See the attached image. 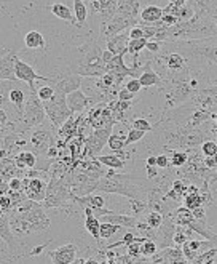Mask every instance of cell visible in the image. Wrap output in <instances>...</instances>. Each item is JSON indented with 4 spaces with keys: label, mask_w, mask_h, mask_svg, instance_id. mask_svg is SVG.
Returning <instances> with one entry per match:
<instances>
[{
    "label": "cell",
    "mask_w": 217,
    "mask_h": 264,
    "mask_svg": "<svg viewBox=\"0 0 217 264\" xmlns=\"http://www.w3.org/2000/svg\"><path fill=\"white\" fill-rule=\"evenodd\" d=\"M145 165H155V167H157V155H149V157H147Z\"/></svg>",
    "instance_id": "f5cc1de1"
},
{
    "label": "cell",
    "mask_w": 217,
    "mask_h": 264,
    "mask_svg": "<svg viewBox=\"0 0 217 264\" xmlns=\"http://www.w3.org/2000/svg\"><path fill=\"white\" fill-rule=\"evenodd\" d=\"M149 263L155 264H184L187 263L182 252L181 245H174V247H166L161 248L160 252H157L153 256H149Z\"/></svg>",
    "instance_id": "ba28073f"
},
{
    "label": "cell",
    "mask_w": 217,
    "mask_h": 264,
    "mask_svg": "<svg viewBox=\"0 0 217 264\" xmlns=\"http://www.w3.org/2000/svg\"><path fill=\"white\" fill-rule=\"evenodd\" d=\"M189 160V152H185V150H181V149H176L171 152L169 155V162H171V167L173 168H181L184 167L185 163Z\"/></svg>",
    "instance_id": "83f0119b"
},
{
    "label": "cell",
    "mask_w": 217,
    "mask_h": 264,
    "mask_svg": "<svg viewBox=\"0 0 217 264\" xmlns=\"http://www.w3.org/2000/svg\"><path fill=\"white\" fill-rule=\"evenodd\" d=\"M24 43H26V48L29 50H45L46 48L45 37L38 31H29L24 35Z\"/></svg>",
    "instance_id": "603a6c76"
},
{
    "label": "cell",
    "mask_w": 217,
    "mask_h": 264,
    "mask_svg": "<svg viewBox=\"0 0 217 264\" xmlns=\"http://www.w3.org/2000/svg\"><path fill=\"white\" fill-rule=\"evenodd\" d=\"M157 167L161 168V170L171 168V162H169L168 154H158L157 155Z\"/></svg>",
    "instance_id": "f35d334b"
},
{
    "label": "cell",
    "mask_w": 217,
    "mask_h": 264,
    "mask_svg": "<svg viewBox=\"0 0 217 264\" xmlns=\"http://www.w3.org/2000/svg\"><path fill=\"white\" fill-rule=\"evenodd\" d=\"M157 252H158V245H157V242H155V240L147 239V240H144V242L141 244V253H142V256H153Z\"/></svg>",
    "instance_id": "836d02e7"
},
{
    "label": "cell",
    "mask_w": 217,
    "mask_h": 264,
    "mask_svg": "<svg viewBox=\"0 0 217 264\" xmlns=\"http://www.w3.org/2000/svg\"><path fill=\"white\" fill-rule=\"evenodd\" d=\"M37 96L40 98V101H50L51 98L54 96V87L53 85H42L37 88Z\"/></svg>",
    "instance_id": "d590c367"
},
{
    "label": "cell",
    "mask_w": 217,
    "mask_h": 264,
    "mask_svg": "<svg viewBox=\"0 0 217 264\" xmlns=\"http://www.w3.org/2000/svg\"><path fill=\"white\" fill-rule=\"evenodd\" d=\"M0 208L5 210V211H11L14 208L10 195H0Z\"/></svg>",
    "instance_id": "ee69618b"
},
{
    "label": "cell",
    "mask_w": 217,
    "mask_h": 264,
    "mask_svg": "<svg viewBox=\"0 0 217 264\" xmlns=\"http://www.w3.org/2000/svg\"><path fill=\"white\" fill-rule=\"evenodd\" d=\"M171 215L174 218L176 224H179V226H187L193 218H195L193 211L187 207H177V208H174V211Z\"/></svg>",
    "instance_id": "484cf974"
},
{
    "label": "cell",
    "mask_w": 217,
    "mask_h": 264,
    "mask_svg": "<svg viewBox=\"0 0 217 264\" xmlns=\"http://www.w3.org/2000/svg\"><path fill=\"white\" fill-rule=\"evenodd\" d=\"M96 192L104 194H118L126 199L147 200L149 199V189L147 181H139L131 173H113V175H104L98 181Z\"/></svg>",
    "instance_id": "6da1fadb"
},
{
    "label": "cell",
    "mask_w": 217,
    "mask_h": 264,
    "mask_svg": "<svg viewBox=\"0 0 217 264\" xmlns=\"http://www.w3.org/2000/svg\"><path fill=\"white\" fill-rule=\"evenodd\" d=\"M161 47H163V42H157V40H149L145 45V48L149 50L152 55H158L161 51Z\"/></svg>",
    "instance_id": "60d3db41"
},
{
    "label": "cell",
    "mask_w": 217,
    "mask_h": 264,
    "mask_svg": "<svg viewBox=\"0 0 217 264\" xmlns=\"http://www.w3.org/2000/svg\"><path fill=\"white\" fill-rule=\"evenodd\" d=\"M8 125V112L0 108V128H3Z\"/></svg>",
    "instance_id": "681fc988"
},
{
    "label": "cell",
    "mask_w": 217,
    "mask_h": 264,
    "mask_svg": "<svg viewBox=\"0 0 217 264\" xmlns=\"http://www.w3.org/2000/svg\"><path fill=\"white\" fill-rule=\"evenodd\" d=\"M128 42H129V32L123 31L117 35L110 37L106 40V48L113 53V56L117 55H126L128 53Z\"/></svg>",
    "instance_id": "2e32d148"
},
{
    "label": "cell",
    "mask_w": 217,
    "mask_h": 264,
    "mask_svg": "<svg viewBox=\"0 0 217 264\" xmlns=\"http://www.w3.org/2000/svg\"><path fill=\"white\" fill-rule=\"evenodd\" d=\"M112 58H113V53H112L110 50H107V48H106V50L103 51V61H104V64H107Z\"/></svg>",
    "instance_id": "816d5d0a"
},
{
    "label": "cell",
    "mask_w": 217,
    "mask_h": 264,
    "mask_svg": "<svg viewBox=\"0 0 217 264\" xmlns=\"http://www.w3.org/2000/svg\"><path fill=\"white\" fill-rule=\"evenodd\" d=\"M176 221L173 215H163V223L160 224V228L157 229V237L155 242L158 245V250L166 247H174V232H176Z\"/></svg>",
    "instance_id": "8992f818"
},
{
    "label": "cell",
    "mask_w": 217,
    "mask_h": 264,
    "mask_svg": "<svg viewBox=\"0 0 217 264\" xmlns=\"http://www.w3.org/2000/svg\"><path fill=\"white\" fill-rule=\"evenodd\" d=\"M96 158L104 165L107 168H115V170H120V168H125L126 160H123L121 157H118L117 154H106V155H96Z\"/></svg>",
    "instance_id": "d4e9b609"
},
{
    "label": "cell",
    "mask_w": 217,
    "mask_h": 264,
    "mask_svg": "<svg viewBox=\"0 0 217 264\" xmlns=\"http://www.w3.org/2000/svg\"><path fill=\"white\" fill-rule=\"evenodd\" d=\"M22 184H24V192L27 195V199H32L37 202L45 200L48 183H45L42 178H26L22 181Z\"/></svg>",
    "instance_id": "30bf717a"
},
{
    "label": "cell",
    "mask_w": 217,
    "mask_h": 264,
    "mask_svg": "<svg viewBox=\"0 0 217 264\" xmlns=\"http://www.w3.org/2000/svg\"><path fill=\"white\" fill-rule=\"evenodd\" d=\"M125 139H126V138H123L121 134H115V133H112L110 136H108L107 146L110 147V149L113 150V152H117V150H121V149H125V147H126Z\"/></svg>",
    "instance_id": "d6a6232c"
},
{
    "label": "cell",
    "mask_w": 217,
    "mask_h": 264,
    "mask_svg": "<svg viewBox=\"0 0 217 264\" xmlns=\"http://www.w3.org/2000/svg\"><path fill=\"white\" fill-rule=\"evenodd\" d=\"M50 11H51L56 18L64 19V21H67V22H71V24H75V26H77L75 14H74V11H71V8H69L67 5L61 3V2H56V3H53V5L50 6Z\"/></svg>",
    "instance_id": "7402d4cb"
},
{
    "label": "cell",
    "mask_w": 217,
    "mask_h": 264,
    "mask_svg": "<svg viewBox=\"0 0 217 264\" xmlns=\"http://www.w3.org/2000/svg\"><path fill=\"white\" fill-rule=\"evenodd\" d=\"M82 82H83L82 75L74 74V72H64L63 75H59V77L53 82V87H54V92L69 95V93L75 92V90H80Z\"/></svg>",
    "instance_id": "9c48e42d"
},
{
    "label": "cell",
    "mask_w": 217,
    "mask_h": 264,
    "mask_svg": "<svg viewBox=\"0 0 217 264\" xmlns=\"http://www.w3.org/2000/svg\"><path fill=\"white\" fill-rule=\"evenodd\" d=\"M139 82H141L142 88H149V87H163L165 82L158 75V72L152 67V59L145 61L142 64V74L139 75Z\"/></svg>",
    "instance_id": "5bb4252c"
},
{
    "label": "cell",
    "mask_w": 217,
    "mask_h": 264,
    "mask_svg": "<svg viewBox=\"0 0 217 264\" xmlns=\"http://www.w3.org/2000/svg\"><path fill=\"white\" fill-rule=\"evenodd\" d=\"M145 170H147V178L145 179H153V178L158 176V167H155V165H147Z\"/></svg>",
    "instance_id": "c3c4849f"
},
{
    "label": "cell",
    "mask_w": 217,
    "mask_h": 264,
    "mask_svg": "<svg viewBox=\"0 0 217 264\" xmlns=\"http://www.w3.org/2000/svg\"><path fill=\"white\" fill-rule=\"evenodd\" d=\"M129 92H133L134 95L136 93H139L142 90V85H141V82H139V79H136V77H133V79H129L128 82H126V85H125Z\"/></svg>",
    "instance_id": "ab89813d"
},
{
    "label": "cell",
    "mask_w": 217,
    "mask_h": 264,
    "mask_svg": "<svg viewBox=\"0 0 217 264\" xmlns=\"http://www.w3.org/2000/svg\"><path fill=\"white\" fill-rule=\"evenodd\" d=\"M113 125H106L103 128H95V132L90 134V138L87 139V152L90 157H96L103 147L107 144L108 136L112 134Z\"/></svg>",
    "instance_id": "52a82bcc"
},
{
    "label": "cell",
    "mask_w": 217,
    "mask_h": 264,
    "mask_svg": "<svg viewBox=\"0 0 217 264\" xmlns=\"http://www.w3.org/2000/svg\"><path fill=\"white\" fill-rule=\"evenodd\" d=\"M46 119L48 117H46L43 103L37 96V90L29 88L26 104H24V114H22L21 119H18V125L14 128H18L19 132H27L30 128H35L38 125L45 124Z\"/></svg>",
    "instance_id": "7a4b0ae2"
},
{
    "label": "cell",
    "mask_w": 217,
    "mask_h": 264,
    "mask_svg": "<svg viewBox=\"0 0 217 264\" xmlns=\"http://www.w3.org/2000/svg\"><path fill=\"white\" fill-rule=\"evenodd\" d=\"M16 165L19 168H37V154L34 150H22L16 155Z\"/></svg>",
    "instance_id": "cb8c5ba5"
},
{
    "label": "cell",
    "mask_w": 217,
    "mask_h": 264,
    "mask_svg": "<svg viewBox=\"0 0 217 264\" xmlns=\"http://www.w3.org/2000/svg\"><path fill=\"white\" fill-rule=\"evenodd\" d=\"M66 100H67L69 109L72 111V114H77V112H83L90 104L95 103V98L88 96L85 92H82V90H75V92L69 93Z\"/></svg>",
    "instance_id": "4fadbf2b"
},
{
    "label": "cell",
    "mask_w": 217,
    "mask_h": 264,
    "mask_svg": "<svg viewBox=\"0 0 217 264\" xmlns=\"http://www.w3.org/2000/svg\"><path fill=\"white\" fill-rule=\"evenodd\" d=\"M14 74H16V79H18L19 82H24V84H27L30 90H37L35 82H38V80L48 82V84H53V80H51L50 77L40 75L29 63H26V61H22V59H19V56L16 58V63H14Z\"/></svg>",
    "instance_id": "5b68a950"
},
{
    "label": "cell",
    "mask_w": 217,
    "mask_h": 264,
    "mask_svg": "<svg viewBox=\"0 0 217 264\" xmlns=\"http://www.w3.org/2000/svg\"><path fill=\"white\" fill-rule=\"evenodd\" d=\"M118 100L120 101H133L134 100V93L129 92L126 87L125 88H120L118 90Z\"/></svg>",
    "instance_id": "f6af8a7d"
},
{
    "label": "cell",
    "mask_w": 217,
    "mask_h": 264,
    "mask_svg": "<svg viewBox=\"0 0 217 264\" xmlns=\"http://www.w3.org/2000/svg\"><path fill=\"white\" fill-rule=\"evenodd\" d=\"M126 247H128V255L131 256V258L142 256V253H141V242H133V244H129Z\"/></svg>",
    "instance_id": "b9f144b4"
},
{
    "label": "cell",
    "mask_w": 217,
    "mask_h": 264,
    "mask_svg": "<svg viewBox=\"0 0 217 264\" xmlns=\"http://www.w3.org/2000/svg\"><path fill=\"white\" fill-rule=\"evenodd\" d=\"M145 133H147V132H144V130H137V128H131V130L128 132V134H126L125 144L129 146V144H134V142H137V141H141V139L145 136Z\"/></svg>",
    "instance_id": "e575fe53"
},
{
    "label": "cell",
    "mask_w": 217,
    "mask_h": 264,
    "mask_svg": "<svg viewBox=\"0 0 217 264\" xmlns=\"http://www.w3.org/2000/svg\"><path fill=\"white\" fill-rule=\"evenodd\" d=\"M187 226L193 232L198 234V236H201V237H205L206 240H216L217 242V234H216V231H213L211 228H209L206 220H200V218L195 216Z\"/></svg>",
    "instance_id": "d6986e66"
},
{
    "label": "cell",
    "mask_w": 217,
    "mask_h": 264,
    "mask_svg": "<svg viewBox=\"0 0 217 264\" xmlns=\"http://www.w3.org/2000/svg\"><path fill=\"white\" fill-rule=\"evenodd\" d=\"M216 203H217V202H216Z\"/></svg>",
    "instance_id": "6f0895ef"
},
{
    "label": "cell",
    "mask_w": 217,
    "mask_h": 264,
    "mask_svg": "<svg viewBox=\"0 0 217 264\" xmlns=\"http://www.w3.org/2000/svg\"><path fill=\"white\" fill-rule=\"evenodd\" d=\"M128 32H129V39H144V29L141 24L133 26Z\"/></svg>",
    "instance_id": "7bdbcfd3"
},
{
    "label": "cell",
    "mask_w": 217,
    "mask_h": 264,
    "mask_svg": "<svg viewBox=\"0 0 217 264\" xmlns=\"http://www.w3.org/2000/svg\"><path fill=\"white\" fill-rule=\"evenodd\" d=\"M169 3H174L177 6H182V5L187 3V0H169Z\"/></svg>",
    "instance_id": "db71d44e"
},
{
    "label": "cell",
    "mask_w": 217,
    "mask_h": 264,
    "mask_svg": "<svg viewBox=\"0 0 217 264\" xmlns=\"http://www.w3.org/2000/svg\"><path fill=\"white\" fill-rule=\"evenodd\" d=\"M201 154H203L205 157H213L217 154V141H205L203 144H201Z\"/></svg>",
    "instance_id": "8d00e7d4"
},
{
    "label": "cell",
    "mask_w": 217,
    "mask_h": 264,
    "mask_svg": "<svg viewBox=\"0 0 217 264\" xmlns=\"http://www.w3.org/2000/svg\"><path fill=\"white\" fill-rule=\"evenodd\" d=\"M133 128H137V130H144V132H147V133L153 130L152 124H150L147 119H142V117H139V119H134V120H133Z\"/></svg>",
    "instance_id": "74e56055"
},
{
    "label": "cell",
    "mask_w": 217,
    "mask_h": 264,
    "mask_svg": "<svg viewBox=\"0 0 217 264\" xmlns=\"http://www.w3.org/2000/svg\"><path fill=\"white\" fill-rule=\"evenodd\" d=\"M103 220L107 223H113V224H118L121 228H128V229H134L137 226L139 218H136L134 215H121L117 213V211H110L108 215H104Z\"/></svg>",
    "instance_id": "ac0fdd59"
},
{
    "label": "cell",
    "mask_w": 217,
    "mask_h": 264,
    "mask_svg": "<svg viewBox=\"0 0 217 264\" xmlns=\"http://www.w3.org/2000/svg\"><path fill=\"white\" fill-rule=\"evenodd\" d=\"M48 244H50V242H45V244H42V245H38V247L32 248V250H30V253H29V255H30V256H37V255H40V253L45 250V247L48 245Z\"/></svg>",
    "instance_id": "f907efd6"
},
{
    "label": "cell",
    "mask_w": 217,
    "mask_h": 264,
    "mask_svg": "<svg viewBox=\"0 0 217 264\" xmlns=\"http://www.w3.org/2000/svg\"><path fill=\"white\" fill-rule=\"evenodd\" d=\"M19 80H16L13 84L11 90H8V101L14 106V109H16L18 112V119L22 117V114H24V104H26V92L24 88H22L21 85H16Z\"/></svg>",
    "instance_id": "e0dca14e"
},
{
    "label": "cell",
    "mask_w": 217,
    "mask_h": 264,
    "mask_svg": "<svg viewBox=\"0 0 217 264\" xmlns=\"http://www.w3.org/2000/svg\"><path fill=\"white\" fill-rule=\"evenodd\" d=\"M5 215V210H2V208H0V218H2Z\"/></svg>",
    "instance_id": "9f6ffc18"
},
{
    "label": "cell",
    "mask_w": 217,
    "mask_h": 264,
    "mask_svg": "<svg viewBox=\"0 0 217 264\" xmlns=\"http://www.w3.org/2000/svg\"><path fill=\"white\" fill-rule=\"evenodd\" d=\"M8 189H10V191H22V189H24L22 179H21V178H11L10 183H8Z\"/></svg>",
    "instance_id": "bcb514c9"
},
{
    "label": "cell",
    "mask_w": 217,
    "mask_h": 264,
    "mask_svg": "<svg viewBox=\"0 0 217 264\" xmlns=\"http://www.w3.org/2000/svg\"><path fill=\"white\" fill-rule=\"evenodd\" d=\"M161 21L165 22L166 26H174V24H177V22H181V21L177 19L176 16H173V14H166V13H163V18H161Z\"/></svg>",
    "instance_id": "7dc6e473"
},
{
    "label": "cell",
    "mask_w": 217,
    "mask_h": 264,
    "mask_svg": "<svg viewBox=\"0 0 217 264\" xmlns=\"http://www.w3.org/2000/svg\"><path fill=\"white\" fill-rule=\"evenodd\" d=\"M51 128H56L54 125H38L35 127V130L30 134V144H32V150L37 155L46 157L48 154V149L53 146V130Z\"/></svg>",
    "instance_id": "277c9868"
},
{
    "label": "cell",
    "mask_w": 217,
    "mask_h": 264,
    "mask_svg": "<svg viewBox=\"0 0 217 264\" xmlns=\"http://www.w3.org/2000/svg\"><path fill=\"white\" fill-rule=\"evenodd\" d=\"M0 239L8 245L10 248H14V244H16V239H14V232L10 226V216L3 215L0 218Z\"/></svg>",
    "instance_id": "44dd1931"
},
{
    "label": "cell",
    "mask_w": 217,
    "mask_h": 264,
    "mask_svg": "<svg viewBox=\"0 0 217 264\" xmlns=\"http://www.w3.org/2000/svg\"><path fill=\"white\" fill-rule=\"evenodd\" d=\"M147 42H149L147 39H129V42H128V53H129V55H133V56H139V53L145 48Z\"/></svg>",
    "instance_id": "4dcf8cb0"
},
{
    "label": "cell",
    "mask_w": 217,
    "mask_h": 264,
    "mask_svg": "<svg viewBox=\"0 0 217 264\" xmlns=\"http://www.w3.org/2000/svg\"><path fill=\"white\" fill-rule=\"evenodd\" d=\"M18 55L10 50L5 56L0 58V80L16 82V74H14V63H16Z\"/></svg>",
    "instance_id": "9a60e30c"
},
{
    "label": "cell",
    "mask_w": 217,
    "mask_h": 264,
    "mask_svg": "<svg viewBox=\"0 0 217 264\" xmlns=\"http://www.w3.org/2000/svg\"><path fill=\"white\" fill-rule=\"evenodd\" d=\"M216 256H217V247H211L205 250L203 253H200L195 258V264H209V263H216Z\"/></svg>",
    "instance_id": "f1b7e54d"
},
{
    "label": "cell",
    "mask_w": 217,
    "mask_h": 264,
    "mask_svg": "<svg viewBox=\"0 0 217 264\" xmlns=\"http://www.w3.org/2000/svg\"><path fill=\"white\" fill-rule=\"evenodd\" d=\"M181 247H182V252H184V256H185V260H187V263H193L200 253H203L205 250H208V248H211V247H216V240L190 239L187 242H184Z\"/></svg>",
    "instance_id": "8fae6325"
},
{
    "label": "cell",
    "mask_w": 217,
    "mask_h": 264,
    "mask_svg": "<svg viewBox=\"0 0 217 264\" xmlns=\"http://www.w3.org/2000/svg\"><path fill=\"white\" fill-rule=\"evenodd\" d=\"M66 98H67V95H63V93H59V92H54V96L51 98V100L43 103L46 117H48L50 124L54 125L56 128H61V127H63L67 122L69 119L74 116L72 111L69 109Z\"/></svg>",
    "instance_id": "3957f363"
},
{
    "label": "cell",
    "mask_w": 217,
    "mask_h": 264,
    "mask_svg": "<svg viewBox=\"0 0 217 264\" xmlns=\"http://www.w3.org/2000/svg\"><path fill=\"white\" fill-rule=\"evenodd\" d=\"M120 229H121V226H118V224L107 223V221L101 223V231H99V234H101V239L108 240V239H110L112 236H115V234H117Z\"/></svg>",
    "instance_id": "f546056e"
},
{
    "label": "cell",
    "mask_w": 217,
    "mask_h": 264,
    "mask_svg": "<svg viewBox=\"0 0 217 264\" xmlns=\"http://www.w3.org/2000/svg\"><path fill=\"white\" fill-rule=\"evenodd\" d=\"M77 252H79V248L74 242H69L63 247L56 248V250L48 252L50 256V261L51 263H56V264H72L77 260Z\"/></svg>",
    "instance_id": "7c38bea8"
},
{
    "label": "cell",
    "mask_w": 217,
    "mask_h": 264,
    "mask_svg": "<svg viewBox=\"0 0 217 264\" xmlns=\"http://www.w3.org/2000/svg\"><path fill=\"white\" fill-rule=\"evenodd\" d=\"M144 220L147 221V224L150 226V228L153 229H158L160 224L163 223V215L160 213V211H155V210H149L144 216Z\"/></svg>",
    "instance_id": "1f68e13d"
},
{
    "label": "cell",
    "mask_w": 217,
    "mask_h": 264,
    "mask_svg": "<svg viewBox=\"0 0 217 264\" xmlns=\"http://www.w3.org/2000/svg\"><path fill=\"white\" fill-rule=\"evenodd\" d=\"M10 51V48H3V47H0V58H2V56H5L6 55V53H8Z\"/></svg>",
    "instance_id": "11a10c76"
},
{
    "label": "cell",
    "mask_w": 217,
    "mask_h": 264,
    "mask_svg": "<svg viewBox=\"0 0 217 264\" xmlns=\"http://www.w3.org/2000/svg\"><path fill=\"white\" fill-rule=\"evenodd\" d=\"M163 18V8L157 5H147L141 10V21L139 24L144 22V24H153V22H158Z\"/></svg>",
    "instance_id": "ffe728a7"
},
{
    "label": "cell",
    "mask_w": 217,
    "mask_h": 264,
    "mask_svg": "<svg viewBox=\"0 0 217 264\" xmlns=\"http://www.w3.org/2000/svg\"><path fill=\"white\" fill-rule=\"evenodd\" d=\"M74 14L77 19V26L82 27L88 18V6L85 0H74Z\"/></svg>",
    "instance_id": "4316f807"
}]
</instances>
